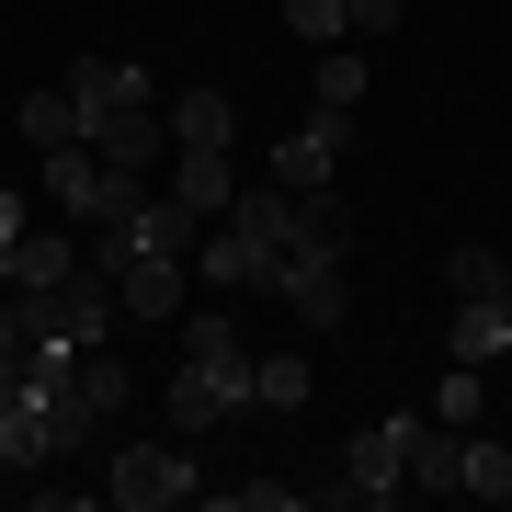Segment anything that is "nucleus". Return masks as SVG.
<instances>
[{
    "label": "nucleus",
    "instance_id": "obj_18",
    "mask_svg": "<svg viewBox=\"0 0 512 512\" xmlns=\"http://www.w3.org/2000/svg\"><path fill=\"white\" fill-rule=\"evenodd\" d=\"M456 490H467V501H512V444H478V433H467V456H456Z\"/></svg>",
    "mask_w": 512,
    "mask_h": 512
},
{
    "label": "nucleus",
    "instance_id": "obj_19",
    "mask_svg": "<svg viewBox=\"0 0 512 512\" xmlns=\"http://www.w3.org/2000/svg\"><path fill=\"white\" fill-rule=\"evenodd\" d=\"M478 399H490V365H456V353H444V387H433V421H478Z\"/></svg>",
    "mask_w": 512,
    "mask_h": 512
},
{
    "label": "nucleus",
    "instance_id": "obj_2",
    "mask_svg": "<svg viewBox=\"0 0 512 512\" xmlns=\"http://www.w3.org/2000/svg\"><path fill=\"white\" fill-rule=\"evenodd\" d=\"M12 308H23V330H35V342H57V353L114 342V319H126V308H114V274H103L92 251H80L57 285H12Z\"/></svg>",
    "mask_w": 512,
    "mask_h": 512
},
{
    "label": "nucleus",
    "instance_id": "obj_3",
    "mask_svg": "<svg viewBox=\"0 0 512 512\" xmlns=\"http://www.w3.org/2000/svg\"><path fill=\"white\" fill-rule=\"evenodd\" d=\"M148 194V171H114L92 137H69V148H46V205L57 217H80V228H103L114 205H137Z\"/></svg>",
    "mask_w": 512,
    "mask_h": 512
},
{
    "label": "nucleus",
    "instance_id": "obj_13",
    "mask_svg": "<svg viewBox=\"0 0 512 512\" xmlns=\"http://www.w3.org/2000/svg\"><path fill=\"white\" fill-rule=\"evenodd\" d=\"M171 114V148H228L239 137V103L228 92H183V103H160Z\"/></svg>",
    "mask_w": 512,
    "mask_h": 512
},
{
    "label": "nucleus",
    "instance_id": "obj_10",
    "mask_svg": "<svg viewBox=\"0 0 512 512\" xmlns=\"http://www.w3.org/2000/svg\"><path fill=\"white\" fill-rule=\"evenodd\" d=\"M444 353H456V365H501V353H512V308H501V296H456Z\"/></svg>",
    "mask_w": 512,
    "mask_h": 512
},
{
    "label": "nucleus",
    "instance_id": "obj_14",
    "mask_svg": "<svg viewBox=\"0 0 512 512\" xmlns=\"http://www.w3.org/2000/svg\"><path fill=\"white\" fill-rule=\"evenodd\" d=\"M69 262H80V251H69V228H23L12 251H0V285H57Z\"/></svg>",
    "mask_w": 512,
    "mask_h": 512
},
{
    "label": "nucleus",
    "instance_id": "obj_12",
    "mask_svg": "<svg viewBox=\"0 0 512 512\" xmlns=\"http://www.w3.org/2000/svg\"><path fill=\"white\" fill-rule=\"evenodd\" d=\"M92 148H103L114 171H148V160L171 148V114H160V103H137V114H103V126H92Z\"/></svg>",
    "mask_w": 512,
    "mask_h": 512
},
{
    "label": "nucleus",
    "instance_id": "obj_15",
    "mask_svg": "<svg viewBox=\"0 0 512 512\" xmlns=\"http://www.w3.org/2000/svg\"><path fill=\"white\" fill-rule=\"evenodd\" d=\"M365 80H376V69H365V35L319 46V103H308V114H353V103H365Z\"/></svg>",
    "mask_w": 512,
    "mask_h": 512
},
{
    "label": "nucleus",
    "instance_id": "obj_8",
    "mask_svg": "<svg viewBox=\"0 0 512 512\" xmlns=\"http://www.w3.org/2000/svg\"><path fill=\"white\" fill-rule=\"evenodd\" d=\"M342 137H353V114H308V126L274 148V183H285V194H319L330 160H342Z\"/></svg>",
    "mask_w": 512,
    "mask_h": 512
},
{
    "label": "nucleus",
    "instance_id": "obj_25",
    "mask_svg": "<svg viewBox=\"0 0 512 512\" xmlns=\"http://www.w3.org/2000/svg\"><path fill=\"white\" fill-rule=\"evenodd\" d=\"M501 365H512V353H501Z\"/></svg>",
    "mask_w": 512,
    "mask_h": 512
},
{
    "label": "nucleus",
    "instance_id": "obj_23",
    "mask_svg": "<svg viewBox=\"0 0 512 512\" xmlns=\"http://www.w3.org/2000/svg\"><path fill=\"white\" fill-rule=\"evenodd\" d=\"M399 12H410V0H353V35H387Z\"/></svg>",
    "mask_w": 512,
    "mask_h": 512
},
{
    "label": "nucleus",
    "instance_id": "obj_5",
    "mask_svg": "<svg viewBox=\"0 0 512 512\" xmlns=\"http://www.w3.org/2000/svg\"><path fill=\"white\" fill-rule=\"evenodd\" d=\"M410 490V421H365V433L342 444V478L330 490H308V501H353V512H387Z\"/></svg>",
    "mask_w": 512,
    "mask_h": 512
},
{
    "label": "nucleus",
    "instance_id": "obj_6",
    "mask_svg": "<svg viewBox=\"0 0 512 512\" xmlns=\"http://www.w3.org/2000/svg\"><path fill=\"white\" fill-rule=\"evenodd\" d=\"M262 296H285L296 330H342V308H353V296H342V251H285Z\"/></svg>",
    "mask_w": 512,
    "mask_h": 512
},
{
    "label": "nucleus",
    "instance_id": "obj_24",
    "mask_svg": "<svg viewBox=\"0 0 512 512\" xmlns=\"http://www.w3.org/2000/svg\"><path fill=\"white\" fill-rule=\"evenodd\" d=\"M12 239H23V194H0V251H12Z\"/></svg>",
    "mask_w": 512,
    "mask_h": 512
},
{
    "label": "nucleus",
    "instance_id": "obj_16",
    "mask_svg": "<svg viewBox=\"0 0 512 512\" xmlns=\"http://www.w3.org/2000/svg\"><path fill=\"white\" fill-rule=\"evenodd\" d=\"M23 137H35V160H46V148H69V137H92V114H80V92H69V80L23 103Z\"/></svg>",
    "mask_w": 512,
    "mask_h": 512
},
{
    "label": "nucleus",
    "instance_id": "obj_17",
    "mask_svg": "<svg viewBox=\"0 0 512 512\" xmlns=\"http://www.w3.org/2000/svg\"><path fill=\"white\" fill-rule=\"evenodd\" d=\"M308 387H319L308 353H262V365H251V399H262V410H308Z\"/></svg>",
    "mask_w": 512,
    "mask_h": 512
},
{
    "label": "nucleus",
    "instance_id": "obj_20",
    "mask_svg": "<svg viewBox=\"0 0 512 512\" xmlns=\"http://www.w3.org/2000/svg\"><path fill=\"white\" fill-rule=\"evenodd\" d=\"M285 35H308V46H342V35H353V0H285Z\"/></svg>",
    "mask_w": 512,
    "mask_h": 512
},
{
    "label": "nucleus",
    "instance_id": "obj_1",
    "mask_svg": "<svg viewBox=\"0 0 512 512\" xmlns=\"http://www.w3.org/2000/svg\"><path fill=\"white\" fill-rule=\"evenodd\" d=\"M239 399H251L239 319H228V308H194V319H183V365H171V387H160V421H171V433H217Z\"/></svg>",
    "mask_w": 512,
    "mask_h": 512
},
{
    "label": "nucleus",
    "instance_id": "obj_21",
    "mask_svg": "<svg viewBox=\"0 0 512 512\" xmlns=\"http://www.w3.org/2000/svg\"><path fill=\"white\" fill-rule=\"evenodd\" d=\"M444 285H456V296H501L512 274H501V251H478V239H467V251H444Z\"/></svg>",
    "mask_w": 512,
    "mask_h": 512
},
{
    "label": "nucleus",
    "instance_id": "obj_7",
    "mask_svg": "<svg viewBox=\"0 0 512 512\" xmlns=\"http://www.w3.org/2000/svg\"><path fill=\"white\" fill-rule=\"evenodd\" d=\"M183 274H194L183 251H126V262H114V308H126V319H171V308H183Z\"/></svg>",
    "mask_w": 512,
    "mask_h": 512
},
{
    "label": "nucleus",
    "instance_id": "obj_11",
    "mask_svg": "<svg viewBox=\"0 0 512 512\" xmlns=\"http://www.w3.org/2000/svg\"><path fill=\"white\" fill-rule=\"evenodd\" d=\"M171 194L205 205V217H228V205H239V160H228V148H171Z\"/></svg>",
    "mask_w": 512,
    "mask_h": 512
},
{
    "label": "nucleus",
    "instance_id": "obj_22",
    "mask_svg": "<svg viewBox=\"0 0 512 512\" xmlns=\"http://www.w3.org/2000/svg\"><path fill=\"white\" fill-rule=\"evenodd\" d=\"M296 501H308L296 478H239V490H228V512H296Z\"/></svg>",
    "mask_w": 512,
    "mask_h": 512
},
{
    "label": "nucleus",
    "instance_id": "obj_4",
    "mask_svg": "<svg viewBox=\"0 0 512 512\" xmlns=\"http://www.w3.org/2000/svg\"><path fill=\"white\" fill-rule=\"evenodd\" d=\"M103 501L114 512H171V501H205V467H194V433H171V444H126L103 478Z\"/></svg>",
    "mask_w": 512,
    "mask_h": 512
},
{
    "label": "nucleus",
    "instance_id": "obj_9",
    "mask_svg": "<svg viewBox=\"0 0 512 512\" xmlns=\"http://www.w3.org/2000/svg\"><path fill=\"white\" fill-rule=\"evenodd\" d=\"M69 92H80V114L103 126V114H137V103H148V69H137V57H69Z\"/></svg>",
    "mask_w": 512,
    "mask_h": 512
},
{
    "label": "nucleus",
    "instance_id": "obj_26",
    "mask_svg": "<svg viewBox=\"0 0 512 512\" xmlns=\"http://www.w3.org/2000/svg\"><path fill=\"white\" fill-rule=\"evenodd\" d=\"M0 478H12V467H0Z\"/></svg>",
    "mask_w": 512,
    "mask_h": 512
}]
</instances>
